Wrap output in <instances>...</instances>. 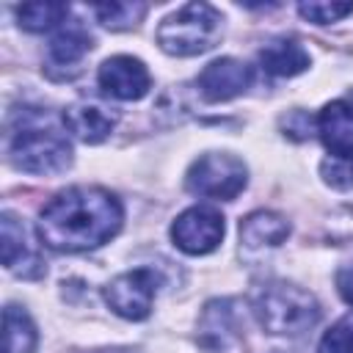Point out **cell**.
Masks as SVG:
<instances>
[{
    "label": "cell",
    "mask_w": 353,
    "mask_h": 353,
    "mask_svg": "<svg viewBox=\"0 0 353 353\" xmlns=\"http://www.w3.org/2000/svg\"><path fill=\"white\" fill-rule=\"evenodd\" d=\"M223 33V17L210 3H185L157 28V44L168 55L190 58L218 44Z\"/></svg>",
    "instance_id": "obj_3"
},
{
    "label": "cell",
    "mask_w": 353,
    "mask_h": 353,
    "mask_svg": "<svg viewBox=\"0 0 353 353\" xmlns=\"http://www.w3.org/2000/svg\"><path fill=\"white\" fill-rule=\"evenodd\" d=\"M63 127L83 143H102L116 127V113L97 102H74L63 110Z\"/></svg>",
    "instance_id": "obj_11"
},
{
    "label": "cell",
    "mask_w": 353,
    "mask_h": 353,
    "mask_svg": "<svg viewBox=\"0 0 353 353\" xmlns=\"http://www.w3.org/2000/svg\"><path fill=\"white\" fill-rule=\"evenodd\" d=\"M298 14L314 25H328V22H336L347 14H353V3H328V0H309V3H301L298 6Z\"/></svg>",
    "instance_id": "obj_20"
},
{
    "label": "cell",
    "mask_w": 353,
    "mask_h": 353,
    "mask_svg": "<svg viewBox=\"0 0 353 353\" xmlns=\"http://www.w3.org/2000/svg\"><path fill=\"white\" fill-rule=\"evenodd\" d=\"M317 127V119H312L306 110H287V116H281V130L284 135L295 138V141H303L312 135V130Z\"/></svg>",
    "instance_id": "obj_21"
},
{
    "label": "cell",
    "mask_w": 353,
    "mask_h": 353,
    "mask_svg": "<svg viewBox=\"0 0 353 353\" xmlns=\"http://www.w3.org/2000/svg\"><path fill=\"white\" fill-rule=\"evenodd\" d=\"M8 157L28 174H61L72 163V146L66 135L47 121L41 113H25L19 127L11 132Z\"/></svg>",
    "instance_id": "obj_2"
},
{
    "label": "cell",
    "mask_w": 353,
    "mask_h": 353,
    "mask_svg": "<svg viewBox=\"0 0 353 353\" xmlns=\"http://www.w3.org/2000/svg\"><path fill=\"white\" fill-rule=\"evenodd\" d=\"M323 176L334 188H350L353 185V160H325L323 163Z\"/></svg>",
    "instance_id": "obj_22"
},
{
    "label": "cell",
    "mask_w": 353,
    "mask_h": 353,
    "mask_svg": "<svg viewBox=\"0 0 353 353\" xmlns=\"http://www.w3.org/2000/svg\"><path fill=\"white\" fill-rule=\"evenodd\" d=\"M171 240L179 251L185 254H210L218 248V243L223 240V215L215 207L207 204H196L190 210H185L174 226H171Z\"/></svg>",
    "instance_id": "obj_7"
},
{
    "label": "cell",
    "mask_w": 353,
    "mask_h": 353,
    "mask_svg": "<svg viewBox=\"0 0 353 353\" xmlns=\"http://www.w3.org/2000/svg\"><path fill=\"white\" fill-rule=\"evenodd\" d=\"M91 50V33L80 22H63L50 39V61L58 66L77 63Z\"/></svg>",
    "instance_id": "obj_15"
},
{
    "label": "cell",
    "mask_w": 353,
    "mask_h": 353,
    "mask_svg": "<svg viewBox=\"0 0 353 353\" xmlns=\"http://www.w3.org/2000/svg\"><path fill=\"white\" fill-rule=\"evenodd\" d=\"M317 135L331 157L353 160V102H328L317 113Z\"/></svg>",
    "instance_id": "obj_10"
},
{
    "label": "cell",
    "mask_w": 353,
    "mask_h": 353,
    "mask_svg": "<svg viewBox=\"0 0 353 353\" xmlns=\"http://www.w3.org/2000/svg\"><path fill=\"white\" fill-rule=\"evenodd\" d=\"M157 284H160V276L152 268H135V270H127V273L116 276L102 290V295L119 317L146 320L149 312H152L154 295H157Z\"/></svg>",
    "instance_id": "obj_6"
},
{
    "label": "cell",
    "mask_w": 353,
    "mask_h": 353,
    "mask_svg": "<svg viewBox=\"0 0 353 353\" xmlns=\"http://www.w3.org/2000/svg\"><path fill=\"white\" fill-rule=\"evenodd\" d=\"M254 314L265 331L295 336L309 331L320 320V306L312 292L287 281H273L256 292Z\"/></svg>",
    "instance_id": "obj_4"
},
{
    "label": "cell",
    "mask_w": 353,
    "mask_h": 353,
    "mask_svg": "<svg viewBox=\"0 0 353 353\" xmlns=\"http://www.w3.org/2000/svg\"><path fill=\"white\" fill-rule=\"evenodd\" d=\"M350 99H353V97H350Z\"/></svg>",
    "instance_id": "obj_24"
},
{
    "label": "cell",
    "mask_w": 353,
    "mask_h": 353,
    "mask_svg": "<svg viewBox=\"0 0 353 353\" xmlns=\"http://www.w3.org/2000/svg\"><path fill=\"white\" fill-rule=\"evenodd\" d=\"M317 353H353V312L339 317L320 339Z\"/></svg>",
    "instance_id": "obj_19"
},
{
    "label": "cell",
    "mask_w": 353,
    "mask_h": 353,
    "mask_svg": "<svg viewBox=\"0 0 353 353\" xmlns=\"http://www.w3.org/2000/svg\"><path fill=\"white\" fill-rule=\"evenodd\" d=\"M0 248H3V265L8 270H19L22 265V276H28L25 265H39V259L30 254L28 248V234H25V226L11 215V212H3L0 215Z\"/></svg>",
    "instance_id": "obj_14"
},
{
    "label": "cell",
    "mask_w": 353,
    "mask_h": 353,
    "mask_svg": "<svg viewBox=\"0 0 353 353\" xmlns=\"http://www.w3.org/2000/svg\"><path fill=\"white\" fill-rule=\"evenodd\" d=\"M66 14H69V8L63 3H25L17 8L19 28H25L30 33H41L55 25H63Z\"/></svg>",
    "instance_id": "obj_17"
},
{
    "label": "cell",
    "mask_w": 353,
    "mask_h": 353,
    "mask_svg": "<svg viewBox=\"0 0 353 353\" xmlns=\"http://www.w3.org/2000/svg\"><path fill=\"white\" fill-rule=\"evenodd\" d=\"M248 182L245 163L229 152H207L188 168L185 185L190 193L204 199H234Z\"/></svg>",
    "instance_id": "obj_5"
},
{
    "label": "cell",
    "mask_w": 353,
    "mask_h": 353,
    "mask_svg": "<svg viewBox=\"0 0 353 353\" xmlns=\"http://www.w3.org/2000/svg\"><path fill=\"white\" fill-rule=\"evenodd\" d=\"M290 234V223L270 210L251 212L248 218L240 221V240L248 248H262V245H279Z\"/></svg>",
    "instance_id": "obj_13"
},
{
    "label": "cell",
    "mask_w": 353,
    "mask_h": 353,
    "mask_svg": "<svg viewBox=\"0 0 353 353\" xmlns=\"http://www.w3.org/2000/svg\"><path fill=\"white\" fill-rule=\"evenodd\" d=\"M99 22L110 30H127L138 25L146 14V3H99L94 6Z\"/></svg>",
    "instance_id": "obj_18"
},
{
    "label": "cell",
    "mask_w": 353,
    "mask_h": 353,
    "mask_svg": "<svg viewBox=\"0 0 353 353\" xmlns=\"http://www.w3.org/2000/svg\"><path fill=\"white\" fill-rule=\"evenodd\" d=\"M39 342L36 325L25 309L8 303L3 309V350L6 353H33Z\"/></svg>",
    "instance_id": "obj_16"
},
{
    "label": "cell",
    "mask_w": 353,
    "mask_h": 353,
    "mask_svg": "<svg viewBox=\"0 0 353 353\" xmlns=\"http://www.w3.org/2000/svg\"><path fill=\"white\" fill-rule=\"evenodd\" d=\"M336 290H339V295L353 306V262H350V265H342V268L336 270Z\"/></svg>",
    "instance_id": "obj_23"
},
{
    "label": "cell",
    "mask_w": 353,
    "mask_h": 353,
    "mask_svg": "<svg viewBox=\"0 0 353 353\" xmlns=\"http://www.w3.org/2000/svg\"><path fill=\"white\" fill-rule=\"evenodd\" d=\"M99 88L113 97V99H141L146 97V91L152 88V77L149 69L143 66V61L132 58V55H113L99 66Z\"/></svg>",
    "instance_id": "obj_8"
},
{
    "label": "cell",
    "mask_w": 353,
    "mask_h": 353,
    "mask_svg": "<svg viewBox=\"0 0 353 353\" xmlns=\"http://www.w3.org/2000/svg\"><path fill=\"white\" fill-rule=\"evenodd\" d=\"M121 221V204L110 190L74 185L44 204L39 215V240L52 251L80 254L116 237Z\"/></svg>",
    "instance_id": "obj_1"
},
{
    "label": "cell",
    "mask_w": 353,
    "mask_h": 353,
    "mask_svg": "<svg viewBox=\"0 0 353 353\" xmlns=\"http://www.w3.org/2000/svg\"><path fill=\"white\" fill-rule=\"evenodd\" d=\"M259 63L268 74L292 77L309 69V52L295 39H273L259 50Z\"/></svg>",
    "instance_id": "obj_12"
},
{
    "label": "cell",
    "mask_w": 353,
    "mask_h": 353,
    "mask_svg": "<svg viewBox=\"0 0 353 353\" xmlns=\"http://www.w3.org/2000/svg\"><path fill=\"white\" fill-rule=\"evenodd\" d=\"M254 80V69L237 58H218L199 74V91L207 102H226L240 97Z\"/></svg>",
    "instance_id": "obj_9"
}]
</instances>
